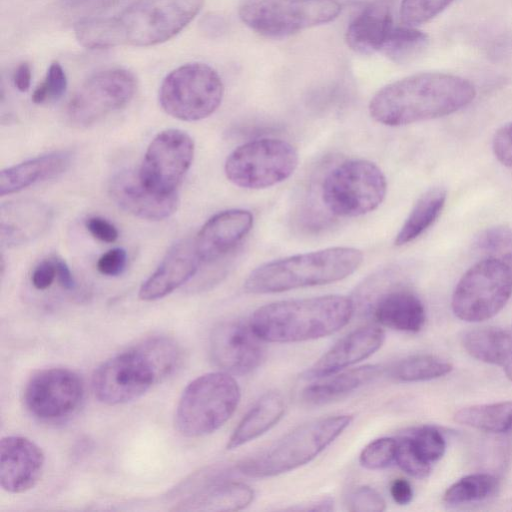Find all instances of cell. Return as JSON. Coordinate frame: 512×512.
Wrapping results in <instances>:
<instances>
[{"label": "cell", "instance_id": "cell-1", "mask_svg": "<svg viewBox=\"0 0 512 512\" xmlns=\"http://www.w3.org/2000/svg\"><path fill=\"white\" fill-rule=\"evenodd\" d=\"M476 96L469 80L442 72H421L378 90L369 103L370 116L387 126H402L450 115Z\"/></svg>", "mask_w": 512, "mask_h": 512}, {"label": "cell", "instance_id": "cell-2", "mask_svg": "<svg viewBox=\"0 0 512 512\" xmlns=\"http://www.w3.org/2000/svg\"><path fill=\"white\" fill-rule=\"evenodd\" d=\"M180 361L181 349L173 338L165 335L145 338L95 370L94 395L106 405L128 403L172 375Z\"/></svg>", "mask_w": 512, "mask_h": 512}, {"label": "cell", "instance_id": "cell-3", "mask_svg": "<svg viewBox=\"0 0 512 512\" xmlns=\"http://www.w3.org/2000/svg\"><path fill=\"white\" fill-rule=\"evenodd\" d=\"M354 309L353 300L343 295L283 300L259 307L249 322L265 342H302L337 332Z\"/></svg>", "mask_w": 512, "mask_h": 512}, {"label": "cell", "instance_id": "cell-4", "mask_svg": "<svg viewBox=\"0 0 512 512\" xmlns=\"http://www.w3.org/2000/svg\"><path fill=\"white\" fill-rule=\"evenodd\" d=\"M362 262V251L353 247L296 254L255 268L245 280L244 289L252 294H270L325 285L350 276Z\"/></svg>", "mask_w": 512, "mask_h": 512}, {"label": "cell", "instance_id": "cell-5", "mask_svg": "<svg viewBox=\"0 0 512 512\" xmlns=\"http://www.w3.org/2000/svg\"><path fill=\"white\" fill-rule=\"evenodd\" d=\"M352 420L351 415H335L298 426L265 450L240 461L237 470L247 477L266 478L299 468L317 457Z\"/></svg>", "mask_w": 512, "mask_h": 512}, {"label": "cell", "instance_id": "cell-6", "mask_svg": "<svg viewBox=\"0 0 512 512\" xmlns=\"http://www.w3.org/2000/svg\"><path fill=\"white\" fill-rule=\"evenodd\" d=\"M241 397L238 383L224 371L210 372L191 381L176 406L174 425L185 437L213 433L237 409Z\"/></svg>", "mask_w": 512, "mask_h": 512}, {"label": "cell", "instance_id": "cell-7", "mask_svg": "<svg viewBox=\"0 0 512 512\" xmlns=\"http://www.w3.org/2000/svg\"><path fill=\"white\" fill-rule=\"evenodd\" d=\"M386 192V178L376 164L351 159L327 173L321 185V200L335 216L358 217L379 207Z\"/></svg>", "mask_w": 512, "mask_h": 512}, {"label": "cell", "instance_id": "cell-8", "mask_svg": "<svg viewBox=\"0 0 512 512\" xmlns=\"http://www.w3.org/2000/svg\"><path fill=\"white\" fill-rule=\"evenodd\" d=\"M224 94L221 77L211 66L192 62L181 65L163 79L159 103L170 116L182 121H198L213 114Z\"/></svg>", "mask_w": 512, "mask_h": 512}, {"label": "cell", "instance_id": "cell-9", "mask_svg": "<svg viewBox=\"0 0 512 512\" xmlns=\"http://www.w3.org/2000/svg\"><path fill=\"white\" fill-rule=\"evenodd\" d=\"M512 294V268L502 258L487 256L458 281L451 300L454 314L467 322L495 316Z\"/></svg>", "mask_w": 512, "mask_h": 512}, {"label": "cell", "instance_id": "cell-10", "mask_svg": "<svg viewBox=\"0 0 512 512\" xmlns=\"http://www.w3.org/2000/svg\"><path fill=\"white\" fill-rule=\"evenodd\" d=\"M341 12L336 0H245L239 17L250 29L270 38H283L333 21Z\"/></svg>", "mask_w": 512, "mask_h": 512}, {"label": "cell", "instance_id": "cell-11", "mask_svg": "<svg viewBox=\"0 0 512 512\" xmlns=\"http://www.w3.org/2000/svg\"><path fill=\"white\" fill-rule=\"evenodd\" d=\"M298 152L289 142L260 138L238 146L227 157L224 171L234 185L246 189L272 187L296 170Z\"/></svg>", "mask_w": 512, "mask_h": 512}, {"label": "cell", "instance_id": "cell-12", "mask_svg": "<svg viewBox=\"0 0 512 512\" xmlns=\"http://www.w3.org/2000/svg\"><path fill=\"white\" fill-rule=\"evenodd\" d=\"M205 0H137L117 16L123 43L149 47L181 32L201 11Z\"/></svg>", "mask_w": 512, "mask_h": 512}, {"label": "cell", "instance_id": "cell-13", "mask_svg": "<svg viewBox=\"0 0 512 512\" xmlns=\"http://www.w3.org/2000/svg\"><path fill=\"white\" fill-rule=\"evenodd\" d=\"M238 472L227 465H212L194 472L169 492L178 499L175 511H238L249 506L254 491L233 478Z\"/></svg>", "mask_w": 512, "mask_h": 512}, {"label": "cell", "instance_id": "cell-14", "mask_svg": "<svg viewBox=\"0 0 512 512\" xmlns=\"http://www.w3.org/2000/svg\"><path fill=\"white\" fill-rule=\"evenodd\" d=\"M137 81L132 72L111 68L89 77L76 91L67 107L70 124L91 126L125 107L134 97Z\"/></svg>", "mask_w": 512, "mask_h": 512}, {"label": "cell", "instance_id": "cell-15", "mask_svg": "<svg viewBox=\"0 0 512 512\" xmlns=\"http://www.w3.org/2000/svg\"><path fill=\"white\" fill-rule=\"evenodd\" d=\"M81 377L67 368H46L35 372L27 381L23 400L28 412L45 423L69 419L84 399Z\"/></svg>", "mask_w": 512, "mask_h": 512}, {"label": "cell", "instance_id": "cell-16", "mask_svg": "<svg viewBox=\"0 0 512 512\" xmlns=\"http://www.w3.org/2000/svg\"><path fill=\"white\" fill-rule=\"evenodd\" d=\"M194 157V142L184 131L167 129L149 144L138 171L143 185L158 195H171L182 182Z\"/></svg>", "mask_w": 512, "mask_h": 512}, {"label": "cell", "instance_id": "cell-17", "mask_svg": "<svg viewBox=\"0 0 512 512\" xmlns=\"http://www.w3.org/2000/svg\"><path fill=\"white\" fill-rule=\"evenodd\" d=\"M264 342L250 322L224 321L217 324L210 333V358L226 373L246 375L261 365L265 356Z\"/></svg>", "mask_w": 512, "mask_h": 512}, {"label": "cell", "instance_id": "cell-18", "mask_svg": "<svg viewBox=\"0 0 512 512\" xmlns=\"http://www.w3.org/2000/svg\"><path fill=\"white\" fill-rule=\"evenodd\" d=\"M45 463L42 449L32 440L11 435L0 443V485L12 494L32 489L40 480Z\"/></svg>", "mask_w": 512, "mask_h": 512}, {"label": "cell", "instance_id": "cell-19", "mask_svg": "<svg viewBox=\"0 0 512 512\" xmlns=\"http://www.w3.org/2000/svg\"><path fill=\"white\" fill-rule=\"evenodd\" d=\"M109 195L124 211L141 219L163 220L172 215L178 206L177 194L158 195L147 189L138 172L123 169L109 181Z\"/></svg>", "mask_w": 512, "mask_h": 512}, {"label": "cell", "instance_id": "cell-20", "mask_svg": "<svg viewBox=\"0 0 512 512\" xmlns=\"http://www.w3.org/2000/svg\"><path fill=\"white\" fill-rule=\"evenodd\" d=\"M253 222V214L246 209H229L213 215L194 238L201 262H214L234 250L251 231Z\"/></svg>", "mask_w": 512, "mask_h": 512}, {"label": "cell", "instance_id": "cell-21", "mask_svg": "<svg viewBox=\"0 0 512 512\" xmlns=\"http://www.w3.org/2000/svg\"><path fill=\"white\" fill-rule=\"evenodd\" d=\"M384 331L363 326L345 335L304 371L302 378L318 380L352 366L374 354L383 344Z\"/></svg>", "mask_w": 512, "mask_h": 512}, {"label": "cell", "instance_id": "cell-22", "mask_svg": "<svg viewBox=\"0 0 512 512\" xmlns=\"http://www.w3.org/2000/svg\"><path fill=\"white\" fill-rule=\"evenodd\" d=\"M201 260L194 239L173 245L157 269L143 282L139 298L143 301L161 299L188 282L197 273Z\"/></svg>", "mask_w": 512, "mask_h": 512}, {"label": "cell", "instance_id": "cell-23", "mask_svg": "<svg viewBox=\"0 0 512 512\" xmlns=\"http://www.w3.org/2000/svg\"><path fill=\"white\" fill-rule=\"evenodd\" d=\"M368 312L380 325L398 331L416 333L426 320L425 308L419 297L404 287H384L366 300Z\"/></svg>", "mask_w": 512, "mask_h": 512}, {"label": "cell", "instance_id": "cell-24", "mask_svg": "<svg viewBox=\"0 0 512 512\" xmlns=\"http://www.w3.org/2000/svg\"><path fill=\"white\" fill-rule=\"evenodd\" d=\"M52 210L33 199L13 200L0 208V237L2 245L15 247L41 236L52 222Z\"/></svg>", "mask_w": 512, "mask_h": 512}, {"label": "cell", "instance_id": "cell-25", "mask_svg": "<svg viewBox=\"0 0 512 512\" xmlns=\"http://www.w3.org/2000/svg\"><path fill=\"white\" fill-rule=\"evenodd\" d=\"M72 162V153L54 151L3 169L0 173L1 196L19 192L35 183L65 172Z\"/></svg>", "mask_w": 512, "mask_h": 512}, {"label": "cell", "instance_id": "cell-26", "mask_svg": "<svg viewBox=\"0 0 512 512\" xmlns=\"http://www.w3.org/2000/svg\"><path fill=\"white\" fill-rule=\"evenodd\" d=\"M394 27L389 6L375 3L364 8L349 23L347 45L359 54L381 52Z\"/></svg>", "mask_w": 512, "mask_h": 512}, {"label": "cell", "instance_id": "cell-27", "mask_svg": "<svg viewBox=\"0 0 512 512\" xmlns=\"http://www.w3.org/2000/svg\"><path fill=\"white\" fill-rule=\"evenodd\" d=\"M382 373L378 365H364L318 379L301 394L309 405H324L346 397L350 393L374 381Z\"/></svg>", "mask_w": 512, "mask_h": 512}, {"label": "cell", "instance_id": "cell-28", "mask_svg": "<svg viewBox=\"0 0 512 512\" xmlns=\"http://www.w3.org/2000/svg\"><path fill=\"white\" fill-rule=\"evenodd\" d=\"M284 411L282 395L276 391L266 392L241 419L226 448L232 450L260 437L279 422Z\"/></svg>", "mask_w": 512, "mask_h": 512}, {"label": "cell", "instance_id": "cell-29", "mask_svg": "<svg viewBox=\"0 0 512 512\" xmlns=\"http://www.w3.org/2000/svg\"><path fill=\"white\" fill-rule=\"evenodd\" d=\"M465 350L475 359L502 367L512 382V330L483 327L463 337Z\"/></svg>", "mask_w": 512, "mask_h": 512}, {"label": "cell", "instance_id": "cell-30", "mask_svg": "<svg viewBox=\"0 0 512 512\" xmlns=\"http://www.w3.org/2000/svg\"><path fill=\"white\" fill-rule=\"evenodd\" d=\"M446 198L447 192L442 187L425 191L412 207L395 237L394 244L403 246L421 236L440 216Z\"/></svg>", "mask_w": 512, "mask_h": 512}, {"label": "cell", "instance_id": "cell-31", "mask_svg": "<svg viewBox=\"0 0 512 512\" xmlns=\"http://www.w3.org/2000/svg\"><path fill=\"white\" fill-rule=\"evenodd\" d=\"M455 421L477 430L512 436V401L464 407Z\"/></svg>", "mask_w": 512, "mask_h": 512}, {"label": "cell", "instance_id": "cell-32", "mask_svg": "<svg viewBox=\"0 0 512 512\" xmlns=\"http://www.w3.org/2000/svg\"><path fill=\"white\" fill-rule=\"evenodd\" d=\"M73 29L78 43L90 50L124 44L117 17L83 18L75 23Z\"/></svg>", "mask_w": 512, "mask_h": 512}, {"label": "cell", "instance_id": "cell-33", "mask_svg": "<svg viewBox=\"0 0 512 512\" xmlns=\"http://www.w3.org/2000/svg\"><path fill=\"white\" fill-rule=\"evenodd\" d=\"M427 34L414 26H394L382 53L396 64H407L417 59L428 47Z\"/></svg>", "mask_w": 512, "mask_h": 512}, {"label": "cell", "instance_id": "cell-34", "mask_svg": "<svg viewBox=\"0 0 512 512\" xmlns=\"http://www.w3.org/2000/svg\"><path fill=\"white\" fill-rule=\"evenodd\" d=\"M448 361L432 355H413L399 360L391 366L392 378L402 382L428 381L451 372Z\"/></svg>", "mask_w": 512, "mask_h": 512}, {"label": "cell", "instance_id": "cell-35", "mask_svg": "<svg viewBox=\"0 0 512 512\" xmlns=\"http://www.w3.org/2000/svg\"><path fill=\"white\" fill-rule=\"evenodd\" d=\"M497 486V479L490 474H471L451 485L443 498L450 505L481 501L494 494Z\"/></svg>", "mask_w": 512, "mask_h": 512}, {"label": "cell", "instance_id": "cell-36", "mask_svg": "<svg viewBox=\"0 0 512 512\" xmlns=\"http://www.w3.org/2000/svg\"><path fill=\"white\" fill-rule=\"evenodd\" d=\"M405 436L416 453L430 464L438 461L445 453V439L435 427H417L410 430Z\"/></svg>", "mask_w": 512, "mask_h": 512}, {"label": "cell", "instance_id": "cell-37", "mask_svg": "<svg viewBox=\"0 0 512 512\" xmlns=\"http://www.w3.org/2000/svg\"><path fill=\"white\" fill-rule=\"evenodd\" d=\"M454 0H402L400 18L405 25L416 26L439 15Z\"/></svg>", "mask_w": 512, "mask_h": 512}, {"label": "cell", "instance_id": "cell-38", "mask_svg": "<svg viewBox=\"0 0 512 512\" xmlns=\"http://www.w3.org/2000/svg\"><path fill=\"white\" fill-rule=\"evenodd\" d=\"M397 440L381 437L367 444L360 453V464L369 470H380L395 461Z\"/></svg>", "mask_w": 512, "mask_h": 512}, {"label": "cell", "instance_id": "cell-39", "mask_svg": "<svg viewBox=\"0 0 512 512\" xmlns=\"http://www.w3.org/2000/svg\"><path fill=\"white\" fill-rule=\"evenodd\" d=\"M66 88L65 71L59 62L54 61L49 65L44 80L33 91L32 101L36 104L57 101L63 96Z\"/></svg>", "mask_w": 512, "mask_h": 512}, {"label": "cell", "instance_id": "cell-40", "mask_svg": "<svg viewBox=\"0 0 512 512\" xmlns=\"http://www.w3.org/2000/svg\"><path fill=\"white\" fill-rule=\"evenodd\" d=\"M476 247L488 256L503 255L512 249V228L496 225L482 231L476 240Z\"/></svg>", "mask_w": 512, "mask_h": 512}, {"label": "cell", "instance_id": "cell-41", "mask_svg": "<svg viewBox=\"0 0 512 512\" xmlns=\"http://www.w3.org/2000/svg\"><path fill=\"white\" fill-rule=\"evenodd\" d=\"M395 461L404 472L416 478H425L431 472V464L416 453L405 435L397 440Z\"/></svg>", "mask_w": 512, "mask_h": 512}, {"label": "cell", "instance_id": "cell-42", "mask_svg": "<svg viewBox=\"0 0 512 512\" xmlns=\"http://www.w3.org/2000/svg\"><path fill=\"white\" fill-rule=\"evenodd\" d=\"M347 508L352 512H382L386 509V504L376 490L361 486L349 495Z\"/></svg>", "mask_w": 512, "mask_h": 512}, {"label": "cell", "instance_id": "cell-43", "mask_svg": "<svg viewBox=\"0 0 512 512\" xmlns=\"http://www.w3.org/2000/svg\"><path fill=\"white\" fill-rule=\"evenodd\" d=\"M492 149L497 160L512 169V122L506 123L495 132Z\"/></svg>", "mask_w": 512, "mask_h": 512}, {"label": "cell", "instance_id": "cell-44", "mask_svg": "<svg viewBox=\"0 0 512 512\" xmlns=\"http://www.w3.org/2000/svg\"><path fill=\"white\" fill-rule=\"evenodd\" d=\"M127 253L123 248H113L105 252L97 261L98 271L105 275L115 277L125 270Z\"/></svg>", "mask_w": 512, "mask_h": 512}, {"label": "cell", "instance_id": "cell-45", "mask_svg": "<svg viewBox=\"0 0 512 512\" xmlns=\"http://www.w3.org/2000/svg\"><path fill=\"white\" fill-rule=\"evenodd\" d=\"M56 279L55 259L47 258L40 261L33 269L31 283L37 290L48 289Z\"/></svg>", "mask_w": 512, "mask_h": 512}, {"label": "cell", "instance_id": "cell-46", "mask_svg": "<svg viewBox=\"0 0 512 512\" xmlns=\"http://www.w3.org/2000/svg\"><path fill=\"white\" fill-rule=\"evenodd\" d=\"M85 225L90 234L102 242L113 243L118 239L117 228L102 217H90L86 220Z\"/></svg>", "mask_w": 512, "mask_h": 512}, {"label": "cell", "instance_id": "cell-47", "mask_svg": "<svg viewBox=\"0 0 512 512\" xmlns=\"http://www.w3.org/2000/svg\"><path fill=\"white\" fill-rule=\"evenodd\" d=\"M390 494L397 504L407 505L413 498V489L406 479L397 478L390 485Z\"/></svg>", "mask_w": 512, "mask_h": 512}, {"label": "cell", "instance_id": "cell-48", "mask_svg": "<svg viewBox=\"0 0 512 512\" xmlns=\"http://www.w3.org/2000/svg\"><path fill=\"white\" fill-rule=\"evenodd\" d=\"M225 21L217 14H207L200 21L201 31L209 37H217L225 30Z\"/></svg>", "mask_w": 512, "mask_h": 512}, {"label": "cell", "instance_id": "cell-49", "mask_svg": "<svg viewBox=\"0 0 512 512\" xmlns=\"http://www.w3.org/2000/svg\"><path fill=\"white\" fill-rule=\"evenodd\" d=\"M31 66L27 62L20 63L14 71L13 82L14 86L20 92H26L31 84Z\"/></svg>", "mask_w": 512, "mask_h": 512}, {"label": "cell", "instance_id": "cell-50", "mask_svg": "<svg viewBox=\"0 0 512 512\" xmlns=\"http://www.w3.org/2000/svg\"><path fill=\"white\" fill-rule=\"evenodd\" d=\"M56 265V280L59 285L65 290H72L75 288V280L73 275L66 264V262L60 258L54 257Z\"/></svg>", "mask_w": 512, "mask_h": 512}, {"label": "cell", "instance_id": "cell-51", "mask_svg": "<svg viewBox=\"0 0 512 512\" xmlns=\"http://www.w3.org/2000/svg\"><path fill=\"white\" fill-rule=\"evenodd\" d=\"M291 510L304 511H331L333 510V501L330 498L319 499L303 504L302 506L292 507Z\"/></svg>", "mask_w": 512, "mask_h": 512}, {"label": "cell", "instance_id": "cell-52", "mask_svg": "<svg viewBox=\"0 0 512 512\" xmlns=\"http://www.w3.org/2000/svg\"><path fill=\"white\" fill-rule=\"evenodd\" d=\"M67 3H69L70 5H73V4H76V3H80L84 0H65Z\"/></svg>", "mask_w": 512, "mask_h": 512}]
</instances>
